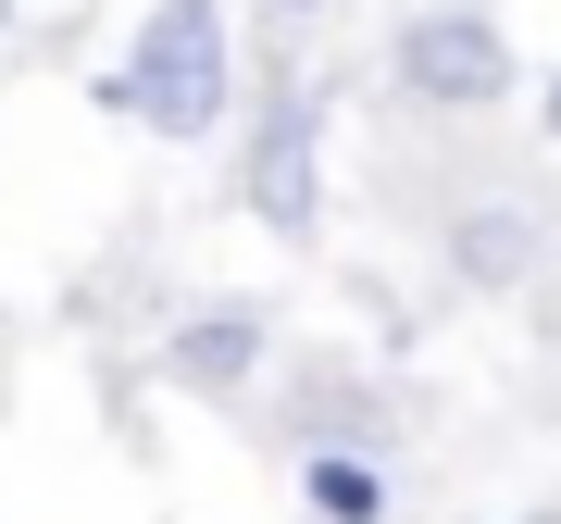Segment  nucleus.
Returning a JSON list of instances; mask_svg holds the SVG:
<instances>
[{
    "mask_svg": "<svg viewBox=\"0 0 561 524\" xmlns=\"http://www.w3.org/2000/svg\"><path fill=\"white\" fill-rule=\"evenodd\" d=\"M88 101L113 125H150V138H213L238 113V25H225V0H150L125 62L88 76Z\"/></svg>",
    "mask_w": 561,
    "mask_h": 524,
    "instance_id": "1",
    "label": "nucleus"
},
{
    "mask_svg": "<svg viewBox=\"0 0 561 524\" xmlns=\"http://www.w3.org/2000/svg\"><path fill=\"white\" fill-rule=\"evenodd\" d=\"M512 524H561V512H512Z\"/></svg>",
    "mask_w": 561,
    "mask_h": 524,
    "instance_id": "9",
    "label": "nucleus"
},
{
    "mask_svg": "<svg viewBox=\"0 0 561 524\" xmlns=\"http://www.w3.org/2000/svg\"><path fill=\"white\" fill-rule=\"evenodd\" d=\"M0 38H13V0H0Z\"/></svg>",
    "mask_w": 561,
    "mask_h": 524,
    "instance_id": "10",
    "label": "nucleus"
},
{
    "mask_svg": "<svg viewBox=\"0 0 561 524\" xmlns=\"http://www.w3.org/2000/svg\"><path fill=\"white\" fill-rule=\"evenodd\" d=\"M324 101H337L324 76H275L262 113L238 125V201H250V225H275L287 250L324 238Z\"/></svg>",
    "mask_w": 561,
    "mask_h": 524,
    "instance_id": "2",
    "label": "nucleus"
},
{
    "mask_svg": "<svg viewBox=\"0 0 561 524\" xmlns=\"http://www.w3.org/2000/svg\"><path fill=\"white\" fill-rule=\"evenodd\" d=\"M387 76H400V101H424V113H500L524 88V62H512V25L486 13V0H424V13L387 25Z\"/></svg>",
    "mask_w": 561,
    "mask_h": 524,
    "instance_id": "3",
    "label": "nucleus"
},
{
    "mask_svg": "<svg viewBox=\"0 0 561 524\" xmlns=\"http://www.w3.org/2000/svg\"><path fill=\"white\" fill-rule=\"evenodd\" d=\"M537 125H549V138H561V76H549V88H537Z\"/></svg>",
    "mask_w": 561,
    "mask_h": 524,
    "instance_id": "7",
    "label": "nucleus"
},
{
    "mask_svg": "<svg viewBox=\"0 0 561 524\" xmlns=\"http://www.w3.org/2000/svg\"><path fill=\"white\" fill-rule=\"evenodd\" d=\"M262 13H287V25H300V13H324V0H262Z\"/></svg>",
    "mask_w": 561,
    "mask_h": 524,
    "instance_id": "8",
    "label": "nucleus"
},
{
    "mask_svg": "<svg viewBox=\"0 0 561 524\" xmlns=\"http://www.w3.org/2000/svg\"><path fill=\"white\" fill-rule=\"evenodd\" d=\"M549 262V225L524 213V201H474V213H449V275L461 287H524Z\"/></svg>",
    "mask_w": 561,
    "mask_h": 524,
    "instance_id": "5",
    "label": "nucleus"
},
{
    "mask_svg": "<svg viewBox=\"0 0 561 524\" xmlns=\"http://www.w3.org/2000/svg\"><path fill=\"white\" fill-rule=\"evenodd\" d=\"M262 363H275V312L262 300H201L187 324H162V375L187 387V400H238V387H262Z\"/></svg>",
    "mask_w": 561,
    "mask_h": 524,
    "instance_id": "4",
    "label": "nucleus"
},
{
    "mask_svg": "<svg viewBox=\"0 0 561 524\" xmlns=\"http://www.w3.org/2000/svg\"><path fill=\"white\" fill-rule=\"evenodd\" d=\"M300 512L312 524H387V463L375 449H300Z\"/></svg>",
    "mask_w": 561,
    "mask_h": 524,
    "instance_id": "6",
    "label": "nucleus"
}]
</instances>
